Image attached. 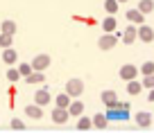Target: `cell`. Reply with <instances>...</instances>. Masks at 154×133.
Masks as SVG:
<instances>
[{"label":"cell","instance_id":"obj_14","mask_svg":"<svg viewBox=\"0 0 154 133\" xmlns=\"http://www.w3.org/2000/svg\"><path fill=\"white\" fill-rule=\"evenodd\" d=\"M116 25H118L116 16H106V18L102 20V29H104V34H113L116 32Z\"/></svg>","mask_w":154,"mask_h":133},{"label":"cell","instance_id":"obj_31","mask_svg":"<svg viewBox=\"0 0 154 133\" xmlns=\"http://www.w3.org/2000/svg\"><path fill=\"white\" fill-rule=\"evenodd\" d=\"M147 102H154V88H149V93H147Z\"/></svg>","mask_w":154,"mask_h":133},{"label":"cell","instance_id":"obj_16","mask_svg":"<svg viewBox=\"0 0 154 133\" xmlns=\"http://www.w3.org/2000/svg\"><path fill=\"white\" fill-rule=\"evenodd\" d=\"M140 90H143V81H138V79H131V81H127V93H129L131 97H136Z\"/></svg>","mask_w":154,"mask_h":133},{"label":"cell","instance_id":"obj_30","mask_svg":"<svg viewBox=\"0 0 154 133\" xmlns=\"http://www.w3.org/2000/svg\"><path fill=\"white\" fill-rule=\"evenodd\" d=\"M143 88H147V90H149V88H154V75H147L143 79Z\"/></svg>","mask_w":154,"mask_h":133},{"label":"cell","instance_id":"obj_6","mask_svg":"<svg viewBox=\"0 0 154 133\" xmlns=\"http://www.w3.org/2000/svg\"><path fill=\"white\" fill-rule=\"evenodd\" d=\"M136 38H138V27H134V23H131V25H127L125 32H122V43H125V45H131Z\"/></svg>","mask_w":154,"mask_h":133},{"label":"cell","instance_id":"obj_19","mask_svg":"<svg viewBox=\"0 0 154 133\" xmlns=\"http://www.w3.org/2000/svg\"><path fill=\"white\" fill-rule=\"evenodd\" d=\"M16 27H18V25H16L14 20H9V18L0 23V32H5V34H11V36L16 34Z\"/></svg>","mask_w":154,"mask_h":133},{"label":"cell","instance_id":"obj_15","mask_svg":"<svg viewBox=\"0 0 154 133\" xmlns=\"http://www.w3.org/2000/svg\"><path fill=\"white\" fill-rule=\"evenodd\" d=\"M93 126H95V129H106V126H109V117H106V113H95V115H93Z\"/></svg>","mask_w":154,"mask_h":133},{"label":"cell","instance_id":"obj_23","mask_svg":"<svg viewBox=\"0 0 154 133\" xmlns=\"http://www.w3.org/2000/svg\"><path fill=\"white\" fill-rule=\"evenodd\" d=\"M118 5H120L118 0H104V9H106V14H109V16H116V14H118Z\"/></svg>","mask_w":154,"mask_h":133},{"label":"cell","instance_id":"obj_2","mask_svg":"<svg viewBox=\"0 0 154 133\" xmlns=\"http://www.w3.org/2000/svg\"><path fill=\"white\" fill-rule=\"evenodd\" d=\"M116 43H118V34H116V32L113 34H102V36L97 38V48L106 52V50H113L116 48Z\"/></svg>","mask_w":154,"mask_h":133},{"label":"cell","instance_id":"obj_17","mask_svg":"<svg viewBox=\"0 0 154 133\" xmlns=\"http://www.w3.org/2000/svg\"><path fill=\"white\" fill-rule=\"evenodd\" d=\"M16 59H18V54H16V50H14V48H5V50H2V61H5L7 66L16 63Z\"/></svg>","mask_w":154,"mask_h":133},{"label":"cell","instance_id":"obj_7","mask_svg":"<svg viewBox=\"0 0 154 133\" xmlns=\"http://www.w3.org/2000/svg\"><path fill=\"white\" fill-rule=\"evenodd\" d=\"M68 117H70V111H68V108L57 106V108L52 111V122H54V124H66Z\"/></svg>","mask_w":154,"mask_h":133},{"label":"cell","instance_id":"obj_9","mask_svg":"<svg viewBox=\"0 0 154 133\" xmlns=\"http://www.w3.org/2000/svg\"><path fill=\"white\" fill-rule=\"evenodd\" d=\"M50 63H52V59H50L48 54H36V57L32 59V68L34 70H45Z\"/></svg>","mask_w":154,"mask_h":133},{"label":"cell","instance_id":"obj_20","mask_svg":"<svg viewBox=\"0 0 154 133\" xmlns=\"http://www.w3.org/2000/svg\"><path fill=\"white\" fill-rule=\"evenodd\" d=\"M77 129H79V131H88V129H93V117L79 115V120H77Z\"/></svg>","mask_w":154,"mask_h":133},{"label":"cell","instance_id":"obj_3","mask_svg":"<svg viewBox=\"0 0 154 133\" xmlns=\"http://www.w3.org/2000/svg\"><path fill=\"white\" fill-rule=\"evenodd\" d=\"M66 93L72 97V99H75V97H79V95L84 93V81H82V79H77V77H75V79H68Z\"/></svg>","mask_w":154,"mask_h":133},{"label":"cell","instance_id":"obj_26","mask_svg":"<svg viewBox=\"0 0 154 133\" xmlns=\"http://www.w3.org/2000/svg\"><path fill=\"white\" fill-rule=\"evenodd\" d=\"M18 72H20V77H29L34 72V68H32V63H20L18 66Z\"/></svg>","mask_w":154,"mask_h":133},{"label":"cell","instance_id":"obj_18","mask_svg":"<svg viewBox=\"0 0 154 133\" xmlns=\"http://www.w3.org/2000/svg\"><path fill=\"white\" fill-rule=\"evenodd\" d=\"M68 111H70V115H77V117H79V115L84 113V104H82V102H79V97H75V99L70 102V106H68Z\"/></svg>","mask_w":154,"mask_h":133},{"label":"cell","instance_id":"obj_11","mask_svg":"<svg viewBox=\"0 0 154 133\" xmlns=\"http://www.w3.org/2000/svg\"><path fill=\"white\" fill-rule=\"evenodd\" d=\"M138 38H140V41H143V43H152L154 41V29L152 27H149V25H138Z\"/></svg>","mask_w":154,"mask_h":133},{"label":"cell","instance_id":"obj_4","mask_svg":"<svg viewBox=\"0 0 154 133\" xmlns=\"http://www.w3.org/2000/svg\"><path fill=\"white\" fill-rule=\"evenodd\" d=\"M138 68L134 66V63H125V66H120V70H118V75H120V79H125V81H131V79H136L138 77Z\"/></svg>","mask_w":154,"mask_h":133},{"label":"cell","instance_id":"obj_5","mask_svg":"<svg viewBox=\"0 0 154 133\" xmlns=\"http://www.w3.org/2000/svg\"><path fill=\"white\" fill-rule=\"evenodd\" d=\"M100 99L104 102L106 108H113V106L120 104V99H118V93H116V90H102V93H100Z\"/></svg>","mask_w":154,"mask_h":133},{"label":"cell","instance_id":"obj_27","mask_svg":"<svg viewBox=\"0 0 154 133\" xmlns=\"http://www.w3.org/2000/svg\"><path fill=\"white\" fill-rule=\"evenodd\" d=\"M140 72H143L145 77H147V75H154V61H145L143 66H140Z\"/></svg>","mask_w":154,"mask_h":133},{"label":"cell","instance_id":"obj_22","mask_svg":"<svg viewBox=\"0 0 154 133\" xmlns=\"http://www.w3.org/2000/svg\"><path fill=\"white\" fill-rule=\"evenodd\" d=\"M45 79V75H43V70H34L29 77H25V81L27 84H41V81Z\"/></svg>","mask_w":154,"mask_h":133},{"label":"cell","instance_id":"obj_28","mask_svg":"<svg viewBox=\"0 0 154 133\" xmlns=\"http://www.w3.org/2000/svg\"><path fill=\"white\" fill-rule=\"evenodd\" d=\"M7 79H9L11 84H14V81H18V79H20V72H18V68H16V70H14V68H11V70H7Z\"/></svg>","mask_w":154,"mask_h":133},{"label":"cell","instance_id":"obj_8","mask_svg":"<svg viewBox=\"0 0 154 133\" xmlns=\"http://www.w3.org/2000/svg\"><path fill=\"white\" fill-rule=\"evenodd\" d=\"M125 16H127V20H129V23H134V25H143V23H145V14L138 9V7H134V9H127Z\"/></svg>","mask_w":154,"mask_h":133},{"label":"cell","instance_id":"obj_13","mask_svg":"<svg viewBox=\"0 0 154 133\" xmlns=\"http://www.w3.org/2000/svg\"><path fill=\"white\" fill-rule=\"evenodd\" d=\"M25 115L32 117V120H41V117H43V106H38V104L25 106Z\"/></svg>","mask_w":154,"mask_h":133},{"label":"cell","instance_id":"obj_21","mask_svg":"<svg viewBox=\"0 0 154 133\" xmlns=\"http://www.w3.org/2000/svg\"><path fill=\"white\" fill-rule=\"evenodd\" d=\"M70 102H72V97L68 95V93H63V95H57V97H54V104L61 106V108H68V106H70Z\"/></svg>","mask_w":154,"mask_h":133},{"label":"cell","instance_id":"obj_12","mask_svg":"<svg viewBox=\"0 0 154 133\" xmlns=\"http://www.w3.org/2000/svg\"><path fill=\"white\" fill-rule=\"evenodd\" d=\"M50 99H52V97H50V93L45 90V88H41V90L34 93V104H38V106H48Z\"/></svg>","mask_w":154,"mask_h":133},{"label":"cell","instance_id":"obj_25","mask_svg":"<svg viewBox=\"0 0 154 133\" xmlns=\"http://www.w3.org/2000/svg\"><path fill=\"white\" fill-rule=\"evenodd\" d=\"M0 48H2V50H5V48H11V34L0 32Z\"/></svg>","mask_w":154,"mask_h":133},{"label":"cell","instance_id":"obj_24","mask_svg":"<svg viewBox=\"0 0 154 133\" xmlns=\"http://www.w3.org/2000/svg\"><path fill=\"white\" fill-rule=\"evenodd\" d=\"M138 9L143 11L145 16L152 14V11H154V0H140V2H138Z\"/></svg>","mask_w":154,"mask_h":133},{"label":"cell","instance_id":"obj_1","mask_svg":"<svg viewBox=\"0 0 154 133\" xmlns=\"http://www.w3.org/2000/svg\"><path fill=\"white\" fill-rule=\"evenodd\" d=\"M106 117H109V122H116V120L127 122V120H129V111H127L125 106H113V108L106 111Z\"/></svg>","mask_w":154,"mask_h":133},{"label":"cell","instance_id":"obj_29","mask_svg":"<svg viewBox=\"0 0 154 133\" xmlns=\"http://www.w3.org/2000/svg\"><path fill=\"white\" fill-rule=\"evenodd\" d=\"M9 126H11V129H16V131H23V129H25V124H23V120L14 117V120H11V124H9Z\"/></svg>","mask_w":154,"mask_h":133},{"label":"cell","instance_id":"obj_32","mask_svg":"<svg viewBox=\"0 0 154 133\" xmlns=\"http://www.w3.org/2000/svg\"><path fill=\"white\" fill-rule=\"evenodd\" d=\"M118 2H127V0H118Z\"/></svg>","mask_w":154,"mask_h":133},{"label":"cell","instance_id":"obj_10","mask_svg":"<svg viewBox=\"0 0 154 133\" xmlns=\"http://www.w3.org/2000/svg\"><path fill=\"white\" fill-rule=\"evenodd\" d=\"M134 122L138 124L140 129L152 126V113H147V111H140V113H136V115H134Z\"/></svg>","mask_w":154,"mask_h":133}]
</instances>
